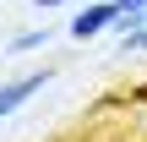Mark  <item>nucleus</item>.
Instances as JSON below:
<instances>
[{
	"mask_svg": "<svg viewBox=\"0 0 147 142\" xmlns=\"http://www.w3.org/2000/svg\"><path fill=\"white\" fill-rule=\"evenodd\" d=\"M109 22H120V5H115V0H104V5H87V11H76V22H71V38H93V33H104Z\"/></svg>",
	"mask_w": 147,
	"mask_h": 142,
	"instance_id": "nucleus-1",
	"label": "nucleus"
},
{
	"mask_svg": "<svg viewBox=\"0 0 147 142\" xmlns=\"http://www.w3.org/2000/svg\"><path fill=\"white\" fill-rule=\"evenodd\" d=\"M44 88V71H33V77H22V82H5L0 88V115H11L16 104H27V93H38Z\"/></svg>",
	"mask_w": 147,
	"mask_h": 142,
	"instance_id": "nucleus-2",
	"label": "nucleus"
},
{
	"mask_svg": "<svg viewBox=\"0 0 147 142\" xmlns=\"http://www.w3.org/2000/svg\"><path fill=\"white\" fill-rule=\"evenodd\" d=\"M125 49H147V27H136V33H125Z\"/></svg>",
	"mask_w": 147,
	"mask_h": 142,
	"instance_id": "nucleus-3",
	"label": "nucleus"
},
{
	"mask_svg": "<svg viewBox=\"0 0 147 142\" xmlns=\"http://www.w3.org/2000/svg\"><path fill=\"white\" fill-rule=\"evenodd\" d=\"M65 142H109V137H93V131H82V137H65Z\"/></svg>",
	"mask_w": 147,
	"mask_h": 142,
	"instance_id": "nucleus-4",
	"label": "nucleus"
},
{
	"mask_svg": "<svg viewBox=\"0 0 147 142\" xmlns=\"http://www.w3.org/2000/svg\"><path fill=\"white\" fill-rule=\"evenodd\" d=\"M136 99H147V82H142V88H136Z\"/></svg>",
	"mask_w": 147,
	"mask_h": 142,
	"instance_id": "nucleus-5",
	"label": "nucleus"
},
{
	"mask_svg": "<svg viewBox=\"0 0 147 142\" xmlns=\"http://www.w3.org/2000/svg\"><path fill=\"white\" fill-rule=\"evenodd\" d=\"M38 5H60V0H38Z\"/></svg>",
	"mask_w": 147,
	"mask_h": 142,
	"instance_id": "nucleus-6",
	"label": "nucleus"
}]
</instances>
